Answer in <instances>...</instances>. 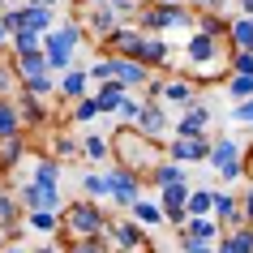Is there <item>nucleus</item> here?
Returning <instances> with one entry per match:
<instances>
[{
  "mask_svg": "<svg viewBox=\"0 0 253 253\" xmlns=\"http://www.w3.org/2000/svg\"><path fill=\"white\" fill-rule=\"evenodd\" d=\"M211 159H214V168H219L223 180H236V176H240V146L232 142V137L214 142V146H211Z\"/></svg>",
  "mask_w": 253,
  "mask_h": 253,
  "instance_id": "1",
  "label": "nucleus"
},
{
  "mask_svg": "<svg viewBox=\"0 0 253 253\" xmlns=\"http://www.w3.org/2000/svg\"><path fill=\"white\" fill-rule=\"evenodd\" d=\"M73 47H78V30H73V26L60 30V35H47V65H52V69H65L69 56H73Z\"/></svg>",
  "mask_w": 253,
  "mask_h": 253,
  "instance_id": "2",
  "label": "nucleus"
},
{
  "mask_svg": "<svg viewBox=\"0 0 253 253\" xmlns=\"http://www.w3.org/2000/svg\"><path fill=\"white\" fill-rule=\"evenodd\" d=\"M163 211H168L172 223H185L189 219V189H185V180H180V185H163Z\"/></svg>",
  "mask_w": 253,
  "mask_h": 253,
  "instance_id": "3",
  "label": "nucleus"
},
{
  "mask_svg": "<svg viewBox=\"0 0 253 253\" xmlns=\"http://www.w3.org/2000/svg\"><path fill=\"white\" fill-rule=\"evenodd\" d=\"M107 193H112L120 206H133V202H142V198H137V180H133L129 172H112V176H107Z\"/></svg>",
  "mask_w": 253,
  "mask_h": 253,
  "instance_id": "4",
  "label": "nucleus"
},
{
  "mask_svg": "<svg viewBox=\"0 0 253 253\" xmlns=\"http://www.w3.org/2000/svg\"><path fill=\"white\" fill-rule=\"evenodd\" d=\"M69 223L78 227V232H99V227H103V214L94 211V206H73V211H69Z\"/></svg>",
  "mask_w": 253,
  "mask_h": 253,
  "instance_id": "5",
  "label": "nucleus"
},
{
  "mask_svg": "<svg viewBox=\"0 0 253 253\" xmlns=\"http://www.w3.org/2000/svg\"><path fill=\"white\" fill-rule=\"evenodd\" d=\"M112 78L120 82V86H137V82L146 78V73H142V65H137V60H112Z\"/></svg>",
  "mask_w": 253,
  "mask_h": 253,
  "instance_id": "6",
  "label": "nucleus"
},
{
  "mask_svg": "<svg viewBox=\"0 0 253 253\" xmlns=\"http://www.w3.org/2000/svg\"><path fill=\"white\" fill-rule=\"evenodd\" d=\"M214 232H219V227H214L206 214H193V219H185V240H214Z\"/></svg>",
  "mask_w": 253,
  "mask_h": 253,
  "instance_id": "7",
  "label": "nucleus"
},
{
  "mask_svg": "<svg viewBox=\"0 0 253 253\" xmlns=\"http://www.w3.org/2000/svg\"><path fill=\"white\" fill-rule=\"evenodd\" d=\"M22 26H26V30H47V26H52V9H47V4H30V9H22Z\"/></svg>",
  "mask_w": 253,
  "mask_h": 253,
  "instance_id": "8",
  "label": "nucleus"
},
{
  "mask_svg": "<svg viewBox=\"0 0 253 253\" xmlns=\"http://www.w3.org/2000/svg\"><path fill=\"white\" fill-rule=\"evenodd\" d=\"M211 56H214V35H206V30H202V35H193V39H189V60L206 65Z\"/></svg>",
  "mask_w": 253,
  "mask_h": 253,
  "instance_id": "9",
  "label": "nucleus"
},
{
  "mask_svg": "<svg viewBox=\"0 0 253 253\" xmlns=\"http://www.w3.org/2000/svg\"><path fill=\"white\" fill-rule=\"evenodd\" d=\"M172 155H176V159H206L211 146H206L202 137H185V142H176V146H172Z\"/></svg>",
  "mask_w": 253,
  "mask_h": 253,
  "instance_id": "10",
  "label": "nucleus"
},
{
  "mask_svg": "<svg viewBox=\"0 0 253 253\" xmlns=\"http://www.w3.org/2000/svg\"><path fill=\"white\" fill-rule=\"evenodd\" d=\"M112 236H116L120 249H142V245H146V240H142V232H137L133 223H116V227H112Z\"/></svg>",
  "mask_w": 253,
  "mask_h": 253,
  "instance_id": "11",
  "label": "nucleus"
},
{
  "mask_svg": "<svg viewBox=\"0 0 253 253\" xmlns=\"http://www.w3.org/2000/svg\"><path fill=\"white\" fill-rule=\"evenodd\" d=\"M232 43H236L240 52H253V17H240V22H232Z\"/></svg>",
  "mask_w": 253,
  "mask_h": 253,
  "instance_id": "12",
  "label": "nucleus"
},
{
  "mask_svg": "<svg viewBox=\"0 0 253 253\" xmlns=\"http://www.w3.org/2000/svg\"><path fill=\"white\" fill-rule=\"evenodd\" d=\"M219 253H253V232H245V227L232 232V236L223 240V249H219Z\"/></svg>",
  "mask_w": 253,
  "mask_h": 253,
  "instance_id": "13",
  "label": "nucleus"
},
{
  "mask_svg": "<svg viewBox=\"0 0 253 253\" xmlns=\"http://www.w3.org/2000/svg\"><path fill=\"white\" fill-rule=\"evenodd\" d=\"M206 120H211V116H206V107H193V112L180 120V133H185V137H198L202 129H206Z\"/></svg>",
  "mask_w": 253,
  "mask_h": 253,
  "instance_id": "14",
  "label": "nucleus"
},
{
  "mask_svg": "<svg viewBox=\"0 0 253 253\" xmlns=\"http://www.w3.org/2000/svg\"><path fill=\"white\" fill-rule=\"evenodd\" d=\"M146 22H150V26H180V22H185V13H180V9H150V13H146Z\"/></svg>",
  "mask_w": 253,
  "mask_h": 253,
  "instance_id": "15",
  "label": "nucleus"
},
{
  "mask_svg": "<svg viewBox=\"0 0 253 253\" xmlns=\"http://www.w3.org/2000/svg\"><path fill=\"white\" fill-rule=\"evenodd\" d=\"M129 211H133L137 219H142V223H163V219H168V211H159L155 202H133Z\"/></svg>",
  "mask_w": 253,
  "mask_h": 253,
  "instance_id": "16",
  "label": "nucleus"
},
{
  "mask_svg": "<svg viewBox=\"0 0 253 253\" xmlns=\"http://www.w3.org/2000/svg\"><path fill=\"white\" fill-rule=\"evenodd\" d=\"M227 94L232 99H253V73H236V78L227 82Z\"/></svg>",
  "mask_w": 253,
  "mask_h": 253,
  "instance_id": "17",
  "label": "nucleus"
},
{
  "mask_svg": "<svg viewBox=\"0 0 253 253\" xmlns=\"http://www.w3.org/2000/svg\"><path fill=\"white\" fill-rule=\"evenodd\" d=\"M43 69H47V56H39V52H22V78H39Z\"/></svg>",
  "mask_w": 253,
  "mask_h": 253,
  "instance_id": "18",
  "label": "nucleus"
},
{
  "mask_svg": "<svg viewBox=\"0 0 253 253\" xmlns=\"http://www.w3.org/2000/svg\"><path fill=\"white\" fill-rule=\"evenodd\" d=\"M125 99H129V94L120 90V86H112V82H107V86H103V94H99L103 112H120V103H125Z\"/></svg>",
  "mask_w": 253,
  "mask_h": 253,
  "instance_id": "19",
  "label": "nucleus"
},
{
  "mask_svg": "<svg viewBox=\"0 0 253 253\" xmlns=\"http://www.w3.org/2000/svg\"><path fill=\"white\" fill-rule=\"evenodd\" d=\"M211 211H214L211 193H202V189H198V193H189V219H193V214H211Z\"/></svg>",
  "mask_w": 253,
  "mask_h": 253,
  "instance_id": "20",
  "label": "nucleus"
},
{
  "mask_svg": "<svg viewBox=\"0 0 253 253\" xmlns=\"http://www.w3.org/2000/svg\"><path fill=\"white\" fill-rule=\"evenodd\" d=\"M13 47H17V56H22V52H35V47H39V30H26V26H22L13 35Z\"/></svg>",
  "mask_w": 253,
  "mask_h": 253,
  "instance_id": "21",
  "label": "nucleus"
},
{
  "mask_svg": "<svg viewBox=\"0 0 253 253\" xmlns=\"http://www.w3.org/2000/svg\"><path fill=\"white\" fill-rule=\"evenodd\" d=\"M116 47L120 52H142V35H133V30H116Z\"/></svg>",
  "mask_w": 253,
  "mask_h": 253,
  "instance_id": "22",
  "label": "nucleus"
},
{
  "mask_svg": "<svg viewBox=\"0 0 253 253\" xmlns=\"http://www.w3.org/2000/svg\"><path fill=\"white\" fill-rule=\"evenodd\" d=\"M163 125H168V116H163L159 107H146V112H142V129H146V133H159Z\"/></svg>",
  "mask_w": 253,
  "mask_h": 253,
  "instance_id": "23",
  "label": "nucleus"
},
{
  "mask_svg": "<svg viewBox=\"0 0 253 253\" xmlns=\"http://www.w3.org/2000/svg\"><path fill=\"white\" fill-rule=\"evenodd\" d=\"M155 185H180V168L176 163H163V168H155Z\"/></svg>",
  "mask_w": 253,
  "mask_h": 253,
  "instance_id": "24",
  "label": "nucleus"
},
{
  "mask_svg": "<svg viewBox=\"0 0 253 253\" xmlns=\"http://www.w3.org/2000/svg\"><path fill=\"white\" fill-rule=\"evenodd\" d=\"M13 129H17V112L9 103H0V137H13Z\"/></svg>",
  "mask_w": 253,
  "mask_h": 253,
  "instance_id": "25",
  "label": "nucleus"
},
{
  "mask_svg": "<svg viewBox=\"0 0 253 253\" xmlns=\"http://www.w3.org/2000/svg\"><path fill=\"white\" fill-rule=\"evenodd\" d=\"M214 214H219L223 223H236V219H240V214H236V202H232V198H214Z\"/></svg>",
  "mask_w": 253,
  "mask_h": 253,
  "instance_id": "26",
  "label": "nucleus"
},
{
  "mask_svg": "<svg viewBox=\"0 0 253 253\" xmlns=\"http://www.w3.org/2000/svg\"><path fill=\"white\" fill-rule=\"evenodd\" d=\"M30 227H39V232H52V227H56V214H52V211H35V214H30Z\"/></svg>",
  "mask_w": 253,
  "mask_h": 253,
  "instance_id": "27",
  "label": "nucleus"
},
{
  "mask_svg": "<svg viewBox=\"0 0 253 253\" xmlns=\"http://www.w3.org/2000/svg\"><path fill=\"white\" fill-rule=\"evenodd\" d=\"M142 56H146V60H163V56H168V47H163L159 39H142Z\"/></svg>",
  "mask_w": 253,
  "mask_h": 253,
  "instance_id": "28",
  "label": "nucleus"
},
{
  "mask_svg": "<svg viewBox=\"0 0 253 253\" xmlns=\"http://www.w3.org/2000/svg\"><path fill=\"white\" fill-rule=\"evenodd\" d=\"M103 112V103L99 99H86V103H78V120H90V116H99Z\"/></svg>",
  "mask_w": 253,
  "mask_h": 253,
  "instance_id": "29",
  "label": "nucleus"
},
{
  "mask_svg": "<svg viewBox=\"0 0 253 253\" xmlns=\"http://www.w3.org/2000/svg\"><path fill=\"white\" fill-rule=\"evenodd\" d=\"M35 185H39V189H56V168H52V163H43V168H39V180H35Z\"/></svg>",
  "mask_w": 253,
  "mask_h": 253,
  "instance_id": "30",
  "label": "nucleus"
},
{
  "mask_svg": "<svg viewBox=\"0 0 253 253\" xmlns=\"http://www.w3.org/2000/svg\"><path fill=\"white\" fill-rule=\"evenodd\" d=\"M82 86H86V73H69L65 78V94H82Z\"/></svg>",
  "mask_w": 253,
  "mask_h": 253,
  "instance_id": "31",
  "label": "nucleus"
},
{
  "mask_svg": "<svg viewBox=\"0 0 253 253\" xmlns=\"http://www.w3.org/2000/svg\"><path fill=\"white\" fill-rule=\"evenodd\" d=\"M86 155H90V159H103V155H107L103 137H86Z\"/></svg>",
  "mask_w": 253,
  "mask_h": 253,
  "instance_id": "32",
  "label": "nucleus"
},
{
  "mask_svg": "<svg viewBox=\"0 0 253 253\" xmlns=\"http://www.w3.org/2000/svg\"><path fill=\"white\" fill-rule=\"evenodd\" d=\"M82 185H86V193H107V176H86Z\"/></svg>",
  "mask_w": 253,
  "mask_h": 253,
  "instance_id": "33",
  "label": "nucleus"
},
{
  "mask_svg": "<svg viewBox=\"0 0 253 253\" xmlns=\"http://www.w3.org/2000/svg\"><path fill=\"white\" fill-rule=\"evenodd\" d=\"M159 94H168V99H189V86H185V82H176V86H163Z\"/></svg>",
  "mask_w": 253,
  "mask_h": 253,
  "instance_id": "34",
  "label": "nucleus"
},
{
  "mask_svg": "<svg viewBox=\"0 0 253 253\" xmlns=\"http://www.w3.org/2000/svg\"><path fill=\"white\" fill-rule=\"evenodd\" d=\"M232 116H236V120H245V125H253V99H245V103H240L236 112H232Z\"/></svg>",
  "mask_w": 253,
  "mask_h": 253,
  "instance_id": "35",
  "label": "nucleus"
},
{
  "mask_svg": "<svg viewBox=\"0 0 253 253\" xmlns=\"http://www.w3.org/2000/svg\"><path fill=\"white\" fill-rule=\"evenodd\" d=\"M69 253H103V245H94V240H78Z\"/></svg>",
  "mask_w": 253,
  "mask_h": 253,
  "instance_id": "36",
  "label": "nucleus"
},
{
  "mask_svg": "<svg viewBox=\"0 0 253 253\" xmlns=\"http://www.w3.org/2000/svg\"><path fill=\"white\" fill-rule=\"evenodd\" d=\"M236 73H253V52H240L236 56Z\"/></svg>",
  "mask_w": 253,
  "mask_h": 253,
  "instance_id": "37",
  "label": "nucleus"
},
{
  "mask_svg": "<svg viewBox=\"0 0 253 253\" xmlns=\"http://www.w3.org/2000/svg\"><path fill=\"white\" fill-rule=\"evenodd\" d=\"M185 253H211V245L206 240H185Z\"/></svg>",
  "mask_w": 253,
  "mask_h": 253,
  "instance_id": "38",
  "label": "nucleus"
},
{
  "mask_svg": "<svg viewBox=\"0 0 253 253\" xmlns=\"http://www.w3.org/2000/svg\"><path fill=\"white\" fill-rule=\"evenodd\" d=\"M26 82H30V90H35V94H43V90H47V86H52V82L43 78V73H39V78H26Z\"/></svg>",
  "mask_w": 253,
  "mask_h": 253,
  "instance_id": "39",
  "label": "nucleus"
},
{
  "mask_svg": "<svg viewBox=\"0 0 253 253\" xmlns=\"http://www.w3.org/2000/svg\"><path fill=\"white\" fill-rule=\"evenodd\" d=\"M245 211H249V219H253V189H249V198H245Z\"/></svg>",
  "mask_w": 253,
  "mask_h": 253,
  "instance_id": "40",
  "label": "nucleus"
},
{
  "mask_svg": "<svg viewBox=\"0 0 253 253\" xmlns=\"http://www.w3.org/2000/svg\"><path fill=\"white\" fill-rule=\"evenodd\" d=\"M193 4H198V9H211V4H214V0H193Z\"/></svg>",
  "mask_w": 253,
  "mask_h": 253,
  "instance_id": "41",
  "label": "nucleus"
},
{
  "mask_svg": "<svg viewBox=\"0 0 253 253\" xmlns=\"http://www.w3.org/2000/svg\"><path fill=\"white\" fill-rule=\"evenodd\" d=\"M240 4H245V13H253V0H240Z\"/></svg>",
  "mask_w": 253,
  "mask_h": 253,
  "instance_id": "42",
  "label": "nucleus"
},
{
  "mask_svg": "<svg viewBox=\"0 0 253 253\" xmlns=\"http://www.w3.org/2000/svg\"><path fill=\"white\" fill-rule=\"evenodd\" d=\"M39 253H60V249H47V245H43V249H39Z\"/></svg>",
  "mask_w": 253,
  "mask_h": 253,
  "instance_id": "43",
  "label": "nucleus"
},
{
  "mask_svg": "<svg viewBox=\"0 0 253 253\" xmlns=\"http://www.w3.org/2000/svg\"><path fill=\"white\" fill-rule=\"evenodd\" d=\"M4 35H9V30H4V22H0V39H4Z\"/></svg>",
  "mask_w": 253,
  "mask_h": 253,
  "instance_id": "44",
  "label": "nucleus"
},
{
  "mask_svg": "<svg viewBox=\"0 0 253 253\" xmlns=\"http://www.w3.org/2000/svg\"><path fill=\"white\" fill-rule=\"evenodd\" d=\"M35 4H52V0H35Z\"/></svg>",
  "mask_w": 253,
  "mask_h": 253,
  "instance_id": "45",
  "label": "nucleus"
},
{
  "mask_svg": "<svg viewBox=\"0 0 253 253\" xmlns=\"http://www.w3.org/2000/svg\"><path fill=\"white\" fill-rule=\"evenodd\" d=\"M4 253H22V249H4Z\"/></svg>",
  "mask_w": 253,
  "mask_h": 253,
  "instance_id": "46",
  "label": "nucleus"
}]
</instances>
